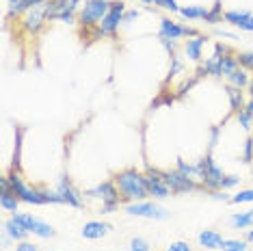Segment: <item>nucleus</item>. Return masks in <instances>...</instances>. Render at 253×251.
I'll return each instance as SVG.
<instances>
[{
  "instance_id": "1",
  "label": "nucleus",
  "mask_w": 253,
  "mask_h": 251,
  "mask_svg": "<svg viewBox=\"0 0 253 251\" xmlns=\"http://www.w3.org/2000/svg\"><path fill=\"white\" fill-rule=\"evenodd\" d=\"M115 184H117L119 195H122L124 202H143L149 195L145 175H141L139 171L132 167L119 171L117 178H115Z\"/></svg>"
},
{
  "instance_id": "2",
  "label": "nucleus",
  "mask_w": 253,
  "mask_h": 251,
  "mask_svg": "<svg viewBox=\"0 0 253 251\" xmlns=\"http://www.w3.org/2000/svg\"><path fill=\"white\" fill-rule=\"evenodd\" d=\"M108 11H111V2L108 0H84V7L80 9L78 20L84 28H91L97 22L104 20Z\"/></svg>"
},
{
  "instance_id": "3",
  "label": "nucleus",
  "mask_w": 253,
  "mask_h": 251,
  "mask_svg": "<svg viewBox=\"0 0 253 251\" xmlns=\"http://www.w3.org/2000/svg\"><path fill=\"white\" fill-rule=\"evenodd\" d=\"M197 167L201 171V186L208 188V191H221V182H223V171L216 167L214 161H212V156L208 154V156L204 158V161L197 163Z\"/></svg>"
},
{
  "instance_id": "4",
  "label": "nucleus",
  "mask_w": 253,
  "mask_h": 251,
  "mask_svg": "<svg viewBox=\"0 0 253 251\" xmlns=\"http://www.w3.org/2000/svg\"><path fill=\"white\" fill-rule=\"evenodd\" d=\"M126 212L132 216H147V219H167V210L156 202H130Z\"/></svg>"
},
{
  "instance_id": "5",
  "label": "nucleus",
  "mask_w": 253,
  "mask_h": 251,
  "mask_svg": "<svg viewBox=\"0 0 253 251\" xmlns=\"http://www.w3.org/2000/svg\"><path fill=\"white\" fill-rule=\"evenodd\" d=\"M165 182L167 186L171 188V193H188V191H197L199 184L195 182L193 178L184 175L180 169H173V171H165Z\"/></svg>"
},
{
  "instance_id": "6",
  "label": "nucleus",
  "mask_w": 253,
  "mask_h": 251,
  "mask_svg": "<svg viewBox=\"0 0 253 251\" xmlns=\"http://www.w3.org/2000/svg\"><path fill=\"white\" fill-rule=\"evenodd\" d=\"M13 219L18 221V223H22L26 227L31 234H35V236L39 238H52L54 236V230H52V225H48V223H43V221H39L35 219L33 214H22V212H13Z\"/></svg>"
},
{
  "instance_id": "7",
  "label": "nucleus",
  "mask_w": 253,
  "mask_h": 251,
  "mask_svg": "<svg viewBox=\"0 0 253 251\" xmlns=\"http://www.w3.org/2000/svg\"><path fill=\"white\" fill-rule=\"evenodd\" d=\"M165 171H158V169H149L147 175H145V184H147V191L154 199H165L171 195V188L167 186L165 182Z\"/></svg>"
},
{
  "instance_id": "8",
  "label": "nucleus",
  "mask_w": 253,
  "mask_h": 251,
  "mask_svg": "<svg viewBox=\"0 0 253 251\" xmlns=\"http://www.w3.org/2000/svg\"><path fill=\"white\" fill-rule=\"evenodd\" d=\"M43 22H48V0L42 4H35L26 11L24 15V28L28 33H37L43 26Z\"/></svg>"
},
{
  "instance_id": "9",
  "label": "nucleus",
  "mask_w": 253,
  "mask_h": 251,
  "mask_svg": "<svg viewBox=\"0 0 253 251\" xmlns=\"http://www.w3.org/2000/svg\"><path fill=\"white\" fill-rule=\"evenodd\" d=\"M180 37H197V31L191 26H180L173 20H160V39H180Z\"/></svg>"
},
{
  "instance_id": "10",
  "label": "nucleus",
  "mask_w": 253,
  "mask_h": 251,
  "mask_svg": "<svg viewBox=\"0 0 253 251\" xmlns=\"http://www.w3.org/2000/svg\"><path fill=\"white\" fill-rule=\"evenodd\" d=\"M124 11H126V4L124 2H111V11L106 13V18L102 20V33L104 35H115L119 31V24L124 22Z\"/></svg>"
},
{
  "instance_id": "11",
  "label": "nucleus",
  "mask_w": 253,
  "mask_h": 251,
  "mask_svg": "<svg viewBox=\"0 0 253 251\" xmlns=\"http://www.w3.org/2000/svg\"><path fill=\"white\" fill-rule=\"evenodd\" d=\"M87 195L102 199V204H104V206L119 204V199H122V195H119V188H117L115 182H102V184H97L95 188H89Z\"/></svg>"
},
{
  "instance_id": "12",
  "label": "nucleus",
  "mask_w": 253,
  "mask_h": 251,
  "mask_svg": "<svg viewBox=\"0 0 253 251\" xmlns=\"http://www.w3.org/2000/svg\"><path fill=\"white\" fill-rule=\"evenodd\" d=\"M78 4H80V0H48V22L59 20L61 15L74 13Z\"/></svg>"
},
{
  "instance_id": "13",
  "label": "nucleus",
  "mask_w": 253,
  "mask_h": 251,
  "mask_svg": "<svg viewBox=\"0 0 253 251\" xmlns=\"http://www.w3.org/2000/svg\"><path fill=\"white\" fill-rule=\"evenodd\" d=\"M56 193L61 195L63 204H70V206H74V208H80V206H83V197H80L78 193H76V188L72 186V182L67 180V178H61V180H59Z\"/></svg>"
},
{
  "instance_id": "14",
  "label": "nucleus",
  "mask_w": 253,
  "mask_h": 251,
  "mask_svg": "<svg viewBox=\"0 0 253 251\" xmlns=\"http://www.w3.org/2000/svg\"><path fill=\"white\" fill-rule=\"evenodd\" d=\"M108 230H111V225L108 223H100V221H89V223L83 225V238H87V241H97V238L106 236Z\"/></svg>"
},
{
  "instance_id": "15",
  "label": "nucleus",
  "mask_w": 253,
  "mask_h": 251,
  "mask_svg": "<svg viewBox=\"0 0 253 251\" xmlns=\"http://www.w3.org/2000/svg\"><path fill=\"white\" fill-rule=\"evenodd\" d=\"M4 232H7V236H9V238H13V241H20V243H22V241H26V236L31 234L24 225L18 223L15 219L4 221Z\"/></svg>"
},
{
  "instance_id": "16",
  "label": "nucleus",
  "mask_w": 253,
  "mask_h": 251,
  "mask_svg": "<svg viewBox=\"0 0 253 251\" xmlns=\"http://www.w3.org/2000/svg\"><path fill=\"white\" fill-rule=\"evenodd\" d=\"M206 39H208V37L197 35V37L188 39V42L184 43V50H186V54H188V59H191V61H199L201 59V48H204Z\"/></svg>"
},
{
  "instance_id": "17",
  "label": "nucleus",
  "mask_w": 253,
  "mask_h": 251,
  "mask_svg": "<svg viewBox=\"0 0 253 251\" xmlns=\"http://www.w3.org/2000/svg\"><path fill=\"white\" fill-rule=\"evenodd\" d=\"M223 241H225V238H223L218 232H212V230H206V232L199 234V245L206 249H221Z\"/></svg>"
},
{
  "instance_id": "18",
  "label": "nucleus",
  "mask_w": 253,
  "mask_h": 251,
  "mask_svg": "<svg viewBox=\"0 0 253 251\" xmlns=\"http://www.w3.org/2000/svg\"><path fill=\"white\" fill-rule=\"evenodd\" d=\"M227 95H229V104H232V111H234V113L245 111L247 102H245V98H243V89H238V87H234V84H229V87H227Z\"/></svg>"
},
{
  "instance_id": "19",
  "label": "nucleus",
  "mask_w": 253,
  "mask_h": 251,
  "mask_svg": "<svg viewBox=\"0 0 253 251\" xmlns=\"http://www.w3.org/2000/svg\"><path fill=\"white\" fill-rule=\"evenodd\" d=\"M227 81L229 84H234V87H238V89H243V87H249V76H247V70L245 67H238L232 76H227Z\"/></svg>"
},
{
  "instance_id": "20",
  "label": "nucleus",
  "mask_w": 253,
  "mask_h": 251,
  "mask_svg": "<svg viewBox=\"0 0 253 251\" xmlns=\"http://www.w3.org/2000/svg\"><path fill=\"white\" fill-rule=\"evenodd\" d=\"M229 223H232L234 227H238V230H243V227L253 225V210H247V212H238V214H234L232 219H229Z\"/></svg>"
},
{
  "instance_id": "21",
  "label": "nucleus",
  "mask_w": 253,
  "mask_h": 251,
  "mask_svg": "<svg viewBox=\"0 0 253 251\" xmlns=\"http://www.w3.org/2000/svg\"><path fill=\"white\" fill-rule=\"evenodd\" d=\"M180 15L186 18V20H206L208 9H204V7H184V9H180Z\"/></svg>"
},
{
  "instance_id": "22",
  "label": "nucleus",
  "mask_w": 253,
  "mask_h": 251,
  "mask_svg": "<svg viewBox=\"0 0 253 251\" xmlns=\"http://www.w3.org/2000/svg\"><path fill=\"white\" fill-rule=\"evenodd\" d=\"M0 204H2V208H4V210H9V212H18L20 199L15 197V193H13V191H9V193H2V195H0Z\"/></svg>"
},
{
  "instance_id": "23",
  "label": "nucleus",
  "mask_w": 253,
  "mask_h": 251,
  "mask_svg": "<svg viewBox=\"0 0 253 251\" xmlns=\"http://www.w3.org/2000/svg\"><path fill=\"white\" fill-rule=\"evenodd\" d=\"M177 169L182 171L184 175H188V178H193V180H201V171L197 165H186L182 161V158H177Z\"/></svg>"
},
{
  "instance_id": "24",
  "label": "nucleus",
  "mask_w": 253,
  "mask_h": 251,
  "mask_svg": "<svg viewBox=\"0 0 253 251\" xmlns=\"http://www.w3.org/2000/svg\"><path fill=\"white\" fill-rule=\"evenodd\" d=\"M240 67V63L236 56H223L221 59V70H223V76H232V74Z\"/></svg>"
},
{
  "instance_id": "25",
  "label": "nucleus",
  "mask_w": 253,
  "mask_h": 251,
  "mask_svg": "<svg viewBox=\"0 0 253 251\" xmlns=\"http://www.w3.org/2000/svg\"><path fill=\"white\" fill-rule=\"evenodd\" d=\"M247 18H251L249 11H227V13H225V22H229V24H236V26H238L240 22H245Z\"/></svg>"
},
{
  "instance_id": "26",
  "label": "nucleus",
  "mask_w": 253,
  "mask_h": 251,
  "mask_svg": "<svg viewBox=\"0 0 253 251\" xmlns=\"http://www.w3.org/2000/svg\"><path fill=\"white\" fill-rule=\"evenodd\" d=\"M221 249L223 251H249L245 241H223Z\"/></svg>"
},
{
  "instance_id": "27",
  "label": "nucleus",
  "mask_w": 253,
  "mask_h": 251,
  "mask_svg": "<svg viewBox=\"0 0 253 251\" xmlns=\"http://www.w3.org/2000/svg\"><path fill=\"white\" fill-rule=\"evenodd\" d=\"M232 204H245V202H253V188H247V191H240L229 199Z\"/></svg>"
},
{
  "instance_id": "28",
  "label": "nucleus",
  "mask_w": 253,
  "mask_h": 251,
  "mask_svg": "<svg viewBox=\"0 0 253 251\" xmlns=\"http://www.w3.org/2000/svg\"><path fill=\"white\" fill-rule=\"evenodd\" d=\"M130 251H149V243L141 236H134L130 241Z\"/></svg>"
},
{
  "instance_id": "29",
  "label": "nucleus",
  "mask_w": 253,
  "mask_h": 251,
  "mask_svg": "<svg viewBox=\"0 0 253 251\" xmlns=\"http://www.w3.org/2000/svg\"><path fill=\"white\" fill-rule=\"evenodd\" d=\"M221 4H214V9L212 11H208V15H206V22H208V24H216V22H221Z\"/></svg>"
},
{
  "instance_id": "30",
  "label": "nucleus",
  "mask_w": 253,
  "mask_h": 251,
  "mask_svg": "<svg viewBox=\"0 0 253 251\" xmlns=\"http://www.w3.org/2000/svg\"><path fill=\"white\" fill-rule=\"evenodd\" d=\"M240 63V67H245V70H253V52H243L236 56Z\"/></svg>"
},
{
  "instance_id": "31",
  "label": "nucleus",
  "mask_w": 253,
  "mask_h": 251,
  "mask_svg": "<svg viewBox=\"0 0 253 251\" xmlns=\"http://www.w3.org/2000/svg\"><path fill=\"white\" fill-rule=\"evenodd\" d=\"M236 119H238V124L240 126H243V128L245 130H251V115H249V113H247V111H240V113H236Z\"/></svg>"
},
{
  "instance_id": "32",
  "label": "nucleus",
  "mask_w": 253,
  "mask_h": 251,
  "mask_svg": "<svg viewBox=\"0 0 253 251\" xmlns=\"http://www.w3.org/2000/svg\"><path fill=\"white\" fill-rule=\"evenodd\" d=\"M154 4H158V7L171 11V13H173V11H180V7H177L175 0H154Z\"/></svg>"
},
{
  "instance_id": "33",
  "label": "nucleus",
  "mask_w": 253,
  "mask_h": 251,
  "mask_svg": "<svg viewBox=\"0 0 253 251\" xmlns=\"http://www.w3.org/2000/svg\"><path fill=\"white\" fill-rule=\"evenodd\" d=\"M238 182H240L238 175H225L223 182H221V191H227V188H232V186L238 184Z\"/></svg>"
},
{
  "instance_id": "34",
  "label": "nucleus",
  "mask_w": 253,
  "mask_h": 251,
  "mask_svg": "<svg viewBox=\"0 0 253 251\" xmlns=\"http://www.w3.org/2000/svg\"><path fill=\"white\" fill-rule=\"evenodd\" d=\"M245 163H251L253 161V139H247L245 141V154H243Z\"/></svg>"
},
{
  "instance_id": "35",
  "label": "nucleus",
  "mask_w": 253,
  "mask_h": 251,
  "mask_svg": "<svg viewBox=\"0 0 253 251\" xmlns=\"http://www.w3.org/2000/svg\"><path fill=\"white\" fill-rule=\"evenodd\" d=\"M167 251H193V249H191V245H188V243L177 241V243H171L169 247H167Z\"/></svg>"
},
{
  "instance_id": "36",
  "label": "nucleus",
  "mask_w": 253,
  "mask_h": 251,
  "mask_svg": "<svg viewBox=\"0 0 253 251\" xmlns=\"http://www.w3.org/2000/svg\"><path fill=\"white\" fill-rule=\"evenodd\" d=\"M15 251H39V247H37V245H33V243L22 241V243L18 245V249H15Z\"/></svg>"
},
{
  "instance_id": "37",
  "label": "nucleus",
  "mask_w": 253,
  "mask_h": 251,
  "mask_svg": "<svg viewBox=\"0 0 253 251\" xmlns=\"http://www.w3.org/2000/svg\"><path fill=\"white\" fill-rule=\"evenodd\" d=\"M238 28H240V31H249V33H253V15H251V18H247L245 22H240Z\"/></svg>"
},
{
  "instance_id": "38",
  "label": "nucleus",
  "mask_w": 253,
  "mask_h": 251,
  "mask_svg": "<svg viewBox=\"0 0 253 251\" xmlns=\"http://www.w3.org/2000/svg\"><path fill=\"white\" fill-rule=\"evenodd\" d=\"M216 139H218V128H212L210 130V150L216 145Z\"/></svg>"
},
{
  "instance_id": "39",
  "label": "nucleus",
  "mask_w": 253,
  "mask_h": 251,
  "mask_svg": "<svg viewBox=\"0 0 253 251\" xmlns=\"http://www.w3.org/2000/svg\"><path fill=\"white\" fill-rule=\"evenodd\" d=\"M182 70V63H180V59H177V56H173V67H171V76H175L177 72Z\"/></svg>"
},
{
  "instance_id": "40",
  "label": "nucleus",
  "mask_w": 253,
  "mask_h": 251,
  "mask_svg": "<svg viewBox=\"0 0 253 251\" xmlns=\"http://www.w3.org/2000/svg\"><path fill=\"white\" fill-rule=\"evenodd\" d=\"M139 18V11H128V13L124 15V22H132V20H136Z\"/></svg>"
},
{
  "instance_id": "41",
  "label": "nucleus",
  "mask_w": 253,
  "mask_h": 251,
  "mask_svg": "<svg viewBox=\"0 0 253 251\" xmlns=\"http://www.w3.org/2000/svg\"><path fill=\"white\" fill-rule=\"evenodd\" d=\"M210 195L214 199H218V202H221V199H223V202H227V195H225V193H221V191H212Z\"/></svg>"
},
{
  "instance_id": "42",
  "label": "nucleus",
  "mask_w": 253,
  "mask_h": 251,
  "mask_svg": "<svg viewBox=\"0 0 253 251\" xmlns=\"http://www.w3.org/2000/svg\"><path fill=\"white\" fill-rule=\"evenodd\" d=\"M245 111H247V113H249V115L253 117V100H249V102H247V106H245Z\"/></svg>"
},
{
  "instance_id": "43",
  "label": "nucleus",
  "mask_w": 253,
  "mask_h": 251,
  "mask_svg": "<svg viewBox=\"0 0 253 251\" xmlns=\"http://www.w3.org/2000/svg\"><path fill=\"white\" fill-rule=\"evenodd\" d=\"M247 241H249L253 245V230H249V234H247Z\"/></svg>"
},
{
  "instance_id": "44",
  "label": "nucleus",
  "mask_w": 253,
  "mask_h": 251,
  "mask_svg": "<svg viewBox=\"0 0 253 251\" xmlns=\"http://www.w3.org/2000/svg\"><path fill=\"white\" fill-rule=\"evenodd\" d=\"M249 95H251V100H253V81L249 83Z\"/></svg>"
},
{
  "instance_id": "45",
  "label": "nucleus",
  "mask_w": 253,
  "mask_h": 251,
  "mask_svg": "<svg viewBox=\"0 0 253 251\" xmlns=\"http://www.w3.org/2000/svg\"><path fill=\"white\" fill-rule=\"evenodd\" d=\"M141 2H154V0H141Z\"/></svg>"
}]
</instances>
